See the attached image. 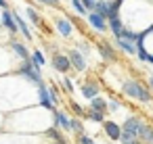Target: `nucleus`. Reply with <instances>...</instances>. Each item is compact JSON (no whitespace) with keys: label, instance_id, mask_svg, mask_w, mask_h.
Listing matches in <instances>:
<instances>
[{"label":"nucleus","instance_id":"31","mask_svg":"<svg viewBox=\"0 0 153 144\" xmlns=\"http://www.w3.org/2000/svg\"><path fill=\"white\" fill-rule=\"evenodd\" d=\"M59 86L63 88V92H65L67 96H71V94H74V90H76V86H74L71 77H67V75H63V77L59 79Z\"/></svg>","mask_w":153,"mask_h":144},{"label":"nucleus","instance_id":"14","mask_svg":"<svg viewBox=\"0 0 153 144\" xmlns=\"http://www.w3.org/2000/svg\"><path fill=\"white\" fill-rule=\"evenodd\" d=\"M86 23H88L90 29L97 32V34H107V32H109L107 19H103L99 13H86Z\"/></svg>","mask_w":153,"mask_h":144},{"label":"nucleus","instance_id":"7","mask_svg":"<svg viewBox=\"0 0 153 144\" xmlns=\"http://www.w3.org/2000/svg\"><path fill=\"white\" fill-rule=\"evenodd\" d=\"M51 65H53V69H55L57 73H61V75H67V73L71 71L69 57H67L65 52H59V50L53 52V57H51Z\"/></svg>","mask_w":153,"mask_h":144},{"label":"nucleus","instance_id":"15","mask_svg":"<svg viewBox=\"0 0 153 144\" xmlns=\"http://www.w3.org/2000/svg\"><path fill=\"white\" fill-rule=\"evenodd\" d=\"M55 29L63 36V38H71L74 36V29H76V25H74V21L69 19V17H55Z\"/></svg>","mask_w":153,"mask_h":144},{"label":"nucleus","instance_id":"13","mask_svg":"<svg viewBox=\"0 0 153 144\" xmlns=\"http://www.w3.org/2000/svg\"><path fill=\"white\" fill-rule=\"evenodd\" d=\"M69 123H71V117H69L67 111H63V109H55L53 111V127L69 134Z\"/></svg>","mask_w":153,"mask_h":144},{"label":"nucleus","instance_id":"28","mask_svg":"<svg viewBox=\"0 0 153 144\" xmlns=\"http://www.w3.org/2000/svg\"><path fill=\"white\" fill-rule=\"evenodd\" d=\"M25 17L30 19L32 25H42V17H40V13H38L34 7H27V9H25Z\"/></svg>","mask_w":153,"mask_h":144},{"label":"nucleus","instance_id":"32","mask_svg":"<svg viewBox=\"0 0 153 144\" xmlns=\"http://www.w3.org/2000/svg\"><path fill=\"white\" fill-rule=\"evenodd\" d=\"M84 119H88V121H92V123H103V121H105V115L99 113V111H94V109H86Z\"/></svg>","mask_w":153,"mask_h":144},{"label":"nucleus","instance_id":"4","mask_svg":"<svg viewBox=\"0 0 153 144\" xmlns=\"http://www.w3.org/2000/svg\"><path fill=\"white\" fill-rule=\"evenodd\" d=\"M0 144H53L44 134H17V132H0Z\"/></svg>","mask_w":153,"mask_h":144},{"label":"nucleus","instance_id":"5","mask_svg":"<svg viewBox=\"0 0 153 144\" xmlns=\"http://www.w3.org/2000/svg\"><path fill=\"white\" fill-rule=\"evenodd\" d=\"M13 73H17L19 77H23L27 84H32V86H40L42 82H44V75H42V69L40 67H36V65H32L30 61H17V65H15V71Z\"/></svg>","mask_w":153,"mask_h":144},{"label":"nucleus","instance_id":"8","mask_svg":"<svg viewBox=\"0 0 153 144\" xmlns=\"http://www.w3.org/2000/svg\"><path fill=\"white\" fill-rule=\"evenodd\" d=\"M145 123H147V121H145L140 115H130V117H126V121L122 123V132H124V134H130V136H134V138H138V134H140V129H143Z\"/></svg>","mask_w":153,"mask_h":144},{"label":"nucleus","instance_id":"45","mask_svg":"<svg viewBox=\"0 0 153 144\" xmlns=\"http://www.w3.org/2000/svg\"><path fill=\"white\" fill-rule=\"evenodd\" d=\"M151 144H153V142H151Z\"/></svg>","mask_w":153,"mask_h":144},{"label":"nucleus","instance_id":"43","mask_svg":"<svg viewBox=\"0 0 153 144\" xmlns=\"http://www.w3.org/2000/svg\"><path fill=\"white\" fill-rule=\"evenodd\" d=\"M136 144H145V142H140V140H138V142H136Z\"/></svg>","mask_w":153,"mask_h":144},{"label":"nucleus","instance_id":"3","mask_svg":"<svg viewBox=\"0 0 153 144\" xmlns=\"http://www.w3.org/2000/svg\"><path fill=\"white\" fill-rule=\"evenodd\" d=\"M120 90H122V94H124L126 98H130V100H134V102H138V104H149V102L153 100V92L149 90V86L143 84V82L136 79V77H126V79L120 84Z\"/></svg>","mask_w":153,"mask_h":144},{"label":"nucleus","instance_id":"21","mask_svg":"<svg viewBox=\"0 0 153 144\" xmlns=\"http://www.w3.org/2000/svg\"><path fill=\"white\" fill-rule=\"evenodd\" d=\"M113 46H115L117 50H122V52L130 54V57H134V54H136V46H134V42H130V40H124V38H113Z\"/></svg>","mask_w":153,"mask_h":144},{"label":"nucleus","instance_id":"29","mask_svg":"<svg viewBox=\"0 0 153 144\" xmlns=\"http://www.w3.org/2000/svg\"><path fill=\"white\" fill-rule=\"evenodd\" d=\"M67 107H69V111L74 113V117H80V119H84V115H86V109H84L80 102H76V100H67Z\"/></svg>","mask_w":153,"mask_h":144},{"label":"nucleus","instance_id":"18","mask_svg":"<svg viewBox=\"0 0 153 144\" xmlns=\"http://www.w3.org/2000/svg\"><path fill=\"white\" fill-rule=\"evenodd\" d=\"M101 125H103V134H105L111 142H117V140H120V136H122V125H120V123H115L113 119H105Z\"/></svg>","mask_w":153,"mask_h":144},{"label":"nucleus","instance_id":"6","mask_svg":"<svg viewBox=\"0 0 153 144\" xmlns=\"http://www.w3.org/2000/svg\"><path fill=\"white\" fill-rule=\"evenodd\" d=\"M120 9H122V0H97L92 13H99L103 19H111V17H120Z\"/></svg>","mask_w":153,"mask_h":144},{"label":"nucleus","instance_id":"38","mask_svg":"<svg viewBox=\"0 0 153 144\" xmlns=\"http://www.w3.org/2000/svg\"><path fill=\"white\" fill-rule=\"evenodd\" d=\"M134 57L138 59V63H147V59H149V54H147L145 48H136V54H134Z\"/></svg>","mask_w":153,"mask_h":144},{"label":"nucleus","instance_id":"42","mask_svg":"<svg viewBox=\"0 0 153 144\" xmlns=\"http://www.w3.org/2000/svg\"><path fill=\"white\" fill-rule=\"evenodd\" d=\"M149 90H151V92H153V73H151V75H149Z\"/></svg>","mask_w":153,"mask_h":144},{"label":"nucleus","instance_id":"40","mask_svg":"<svg viewBox=\"0 0 153 144\" xmlns=\"http://www.w3.org/2000/svg\"><path fill=\"white\" fill-rule=\"evenodd\" d=\"M4 129V113H0V132Z\"/></svg>","mask_w":153,"mask_h":144},{"label":"nucleus","instance_id":"23","mask_svg":"<svg viewBox=\"0 0 153 144\" xmlns=\"http://www.w3.org/2000/svg\"><path fill=\"white\" fill-rule=\"evenodd\" d=\"M107 27H109V32L113 34V38H120V36H122V32L126 29V25L122 23V19H120V17H111V19H107Z\"/></svg>","mask_w":153,"mask_h":144},{"label":"nucleus","instance_id":"39","mask_svg":"<svg viewBox=\"0 0 153 144\" xmlns=\"http://www.w3.org/2000/svg\"><path fill=\"white\" fill-rule=\"evenodd\" d=\"M80 2H82V7H84L88 13H92V11H94V2H97V0H80Z\"/></svg>","mask_w":153,"mask_h":144},{"label":"nucleus","instance_id":"37","mask_svg":"<svg viewBox=\"0 0 153 144\" xmlns=\"http://www.w3.org/2000/svg\"><path fill=\"white\" fill-rule=\"evenodd\" d=\"M34 2L44 4V7H55V9H59V7H61V0H34Z\"/></svg>","mask_w":153,"mask_h":144},{"label":"nucleus","instance_id":"2","mask_svg":"<svg viewBox=\"0 0 153 144\" xmlns=\"http://www.w3.org/2000/svg\"><path fill=\"white\" fill-rule=\"evenodd\" d=\"M48 127H53V111H46L40 104L23 107L19 111L4 115V132L44 134Z\"/></svg>","mask_w":153,"mask_h":144},{"label":"nucleus","instance_id":"16","mask_svg":"<svg viewBox=\"0 0 153 144\" xmlns=\"http://www.w3.org/2000/svg\"><path fill=\"white\" fill-rule=\"evenodd\" d=\"M67 57H69V63H71V69L74 71H78V73H84L86 69H88V61L76 50V48H69L67 52H65Z\"/></svg>","mask_w":153,"mask_h":144},{"label":"nucleus","instance_id":"17","mask_svg":"<svg viewBox=\"0 0 153 144\" xmlns=\"http://www.w3.org/2000/svg\"><path fill=\"white\" fill-rule=\"evenodd\" d=\"M36 96H38V104L46 111H55L57 107L53 104L51 96H48V90H46V82H42L40 86H36Z\"/></svg>","mask_w":153,"mask_h":144},{"label":"nucleus","instance_id":"1","mask_svg":"<svg viewBox=\"0 0 153 144\" xmlns=\"http://www.w3.org/2000/svg\"><path fill=\"white\" fill-rule=\"evenodd\" d=\"M32 104H38L36 86L27 84L17 73L0 75V113L7 115Z\"/></svg>","mask_w":153,"mask_h":144},{"label":"nucleus","instance_id":"22","mask_svg":"<svg viewBox=\"0 0 153 144\" xmlns=\"http://www.w3.org/2000/svg\"><path fill=\"white\" fill-rule=\"evenodd\" d=\"M44 136L53 142V144H67V138H65V132L57 129V127H48L44 132Z\"/></svg>","mask_w":153,"mask_h":144},{"label":"nucleus","instance_id":"9","mask_svg":"<svg viewBox=\"0 0 153 144\" xmlns=\"http://www.w3.org/2000/svg\"><path fill=\"white\" fill-rule=\"evenodd\" d=\"M9 50H11V54L17 59V61H30V54H32V50L27 48V44L25 42H21V40H9Z\"/></svg>","mask_w":153,"mask_h":144},{"label":"nucleus","instance_id":"41","mask_svg":"<svg viewBox=\"0 0 153 144\" xmlns=\"http://www.w3.org/2000/svg\"><path fill=\"white\" fill-rule=\"evenodd\" d=\"M0 9H9V0H0Z\"/></svg>","mask_w":153,"mask_h":144},{"label":"nucleus","instance_id":"36","mask_svg":"<svg viewBox=\"0 0 153 144\" xmlns=\"http://www.w3.org/2000/svg\"><path fill=\"white\" fill-rule=\"evenodd\" d=\"M76 144H97V142H94V138H90L86 134H80V136H76Z\"/></svg>","mask_w":153,"mask_h":144},{"label":"nucleus","instance_id":"11","mask_svg":"<svg viewBox=\"0 0 153 144\" xmlns=\"http://www.w3.org/2000/svg\"><path fill=\"white\" fill-rule=\"evenodd\" d=\"M15 65H17V59L11 54V50H7L4 46H0V75L13 73Z\"/></svg>","mask_w":153,"mask_h":144},{"label":"nucleus","instance_id":"20","mask_svg":"<svg viewBox=\"0 0 153 144\" xmlns=\"http://www.w3.org/2000/svg\"><path fill=\"white\" fill-rule=\"evenodd\" d=\"M13 19H15V25H17V34H21L23 36V40H34V34H32V29H30V25L25 23V19L19 15V13H15L13 11Z\"/></svg>","mask_w":153,"mask_h":144},{"label":"nucleus","instance_id":"34","mask_svg":"<svg viewBox=\"0 0 153 144\" xmlns=\"http://www.w3.org/2000/svg\"><path fill=\"white\" fill-rule=\"evenodd\" d=\"M76 50H78V52L88 61V59H90V54H92V44H90V42H80V44L76 46Z\"/></svg>","mask_w":153,"mask_h":144},{"label":"nucleus","instance_id":"33","mask_svg":"<svg viewBox=\"0 0 153 144\" xmlns=\"http://www.w3.org/2000/svg\"><path fill=\"white\" fill-rule=\"evenodd\" d=\"M46 90H48V96H51L53 104L57 107V104L61 102V92H59V88H57L55 84H46Z\"/></svg>","mask_w":153,"mask_h":144},{"label":"nucleus","instance_id":"26","mask_svg":"<svg viewBox=\"0 0 153 144\" xmlns=\"http://www.w3.org/2000/svg\"><path fill=\"white\" fill-rule=\"evenodd\" d=\"M122 109H124V104H122L120 98H115V96L107 98V113H109V115H117Z\"/></svg>","mask_w":153,"mask_h":144},{"label":"nucleus","instance_id":"35","mask_svg":"<svg viewBox=\"0 0 153 144\" xmlns=\"http://www.w3.org/2000/svg\"><path fill=\"white\" fill-rule=\"evenodd\" d=\"M69 7H71V9L76 11V15H80V17H86V13H88V11L82 7L80 0H69Z\"/></svg>","mask_w":153,"mask_h":144},{"label":"nucleus","instance_id":"30","mask_svg":"<svg viewBox=\"0 0 153 144\" xmlns=\"http://www.w3.org/2000/svg\"><path fill=\"white\" fill-rule=\"evenodd\" d=\"M69 134H74V136L84 134V123H82V119H80V117H71V123H69Z\"/></svg>","mask_w":153,"mask_h":144},{"label":"nucleus","instance_id":"24","mask_svg":"<svg viewBox=\"0 0 153 144\" xmlns=\"http://www.w3.org/2000/svg\"><path fill=\"white\" fill-rule=\"evenodd\" d=\"M88 109H94V111H99V113H103V115H109L107 113V98L105 96H94L90 102H88Z\"/></svg>","mask_w":153,"mask_h":144},{"label":"nucleus","instance_id":"10","mask_svg":"<svg viewBox=\"0 0 153 144\" xmlns=\"http://www.w3.org/2000/svg\"><path fill=\"white\" fill-rule=\"evenodd\" d=\"M80 94H82L84 100L90 102L94 96L101 94V84H99L97 79H82V84H80Z\"/></svg>","mask_w":153,"mask_h":144},{"label":"nucleus","instance_id":"44","mask_svg":"<svg viewBox=\"0 0 153 144\" xmlns=\"http://www.w3.org/2000/svg\"><path fill=\"white\" fill-rule=\"evenodd\" d=\"M151 2H153V0H151Z\"/></svg>","mask_w":153,"mask_h":144},{"label":"nucleus","instance_id":"25","mask_svg":"<svg viewBox=\"0 0 153 144\" xmlns=\"http://www.w3.org/2000/svg\"><path fill=\"white\" fill-rule=\"evenodd\" d=\"M30 63L42 69V67L46 65V57H44V52H42V50H38V48H36V50H32V54H30Z\"/></svg>","mask_w":153,"mask_h":144},{"label":"nucleus","instance_id":"12","mask_svg":"<svg viewBox=\"0 0 153 144\" xmlns=\"http://www.w3.org/2000/svg\"><path fill=\"white\" fill-rule=\"evenodd\" d=\"M94 48L99 50V57H101L105 63H115V61H117L115 46H113V44H109L107 40H101V42H97V46H94Z\"/></svg>","mask_w":153,"mask_h":144},{"label":"nucleus","instance_id":"19","mask_svg":"<svg viewBox=\"0 0 153 144\" xmlns=\"http://www.w3.org/2000/svg\"><path fill=\"white\" fill-rule=\"evenodd\" d=\"M0 27L7 29L9 34H17V25H15V19H13V11L11 9H2L0 11Z\"/></svg>","mask_w":153,"mask_h":144},{"label":"nucleus","instance_id":"27","mask_svg":"<svg viewBox=\"0 0 153 144\" xmlns=\"http://www.w3.org/2000/svg\"><path fill=\"white\" fill-rule=\"evenodd\" d=\"M138 140L145 142V144H151V142H153V125H151V123H145V125H143V129H140V134H138Z\"/></svg>","mask_w":153,"mask_h":144}]
</instances>
